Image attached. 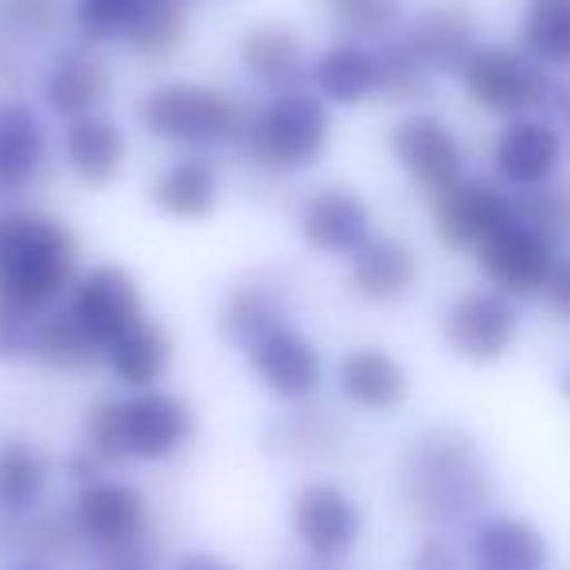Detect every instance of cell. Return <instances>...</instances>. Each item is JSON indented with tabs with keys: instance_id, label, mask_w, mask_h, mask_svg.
Masks as SVG:
<instances>
[{
	"instance_id": "cell-46",
	"label": "cell",
	"mask_w": 570,
	"mask_h": 570,
	"mask_svg": "<svg viewBox=\"0 0 570 570\" xmlns=\"http://www.w3.org/2000/svg\"><path fill=\"white\" fill-rule=\"evenodd\" d=\"M294 570H341V567H328V562H305V567H294Z\"/></svg>"
},
{
	"instance_id": "cell-14",
	"label": "cell",
	"mask_w": 570,
	"mask_h": 570,
	"mask_svg": "<svg viewBox=\"0 0 570 570\" xmlns=\"http://www.w3.org/2000/svg\"><path fill=\"white\" fill-rule=\"evenodd\" d=\"M372 227L375 215L367 199L344 184H325L297 207V230L325 258H352L372 238Z\"/></svg>"
},
{
	"instance_id": "cell-38",
	"label": "cell",
	"mask_w": 570,
	"mask_h": 570,
	"mask_svg": "<svg viewBox=\"0 0 570 570\" xmlns=\"http://www.w3.org/2000/svg\"><path fill=\"white\" fill-rule=\"evenodd\" d=\"M515 219L528 227L543 230V235H562L570 227V191L562 188H531L523 199H515Z\"/></svg>"
},
{
	"instance_id": "cell-2",
	"label": "cell",
	"mask_w": 570,
	"mask_h": 570,
	"mask_svg": "<svg viewBox=\"0 0 570 570\" xmlns=\"http://www.w3.org/2000/svg\"><path fill=\"white\" fill-rule=\"evenodd\" d=\"M403 497L422 523H461L492 500V473L473 438L453 426L419 434L403 453Z\"/></svg>"
},
{
	"instance_id": "cell-15",
	"label": "cell",
	"mask_w": 570,
	"mask_h": 570,
	"mask_svg": "<svg viewBox=\"0 0 570 570\" xmlns=\"http://www.w3.org/2000/svg\"><path fill=\"white\" fill-rule=\"evenodd\" d=\"M391 157L434 196L465 176V145L438 114H411L399 121L391 129Z\"/></svg>"
},
{
	"instance_id": "cell-26",
	"label": "cell",
	"mask_w": 570,
	"mask_h": 570,
	"mask_svg": "<svg viewBox=\"0 0 570 570\" xmlns=\"http://www.w3.org/2000/svg\"><path fill=\"white\" fill-rule=\"evenodd\" d=\"M551 547L535 523L520 515H489L473 531L476 570H547Z\"/></svg>"
},
{
	"instance_id": "cell-13",
	"label": "cell",
	"mask_w": 570,
	"mask_h": 570,
	"mask_svg": "<svg viewBox=\"0 0 570 570\" xmlns=\"http://www.w3.org/2000/svg\"><path fill=\"white\" fill-rule=\"evenodd\" d=\"M51 137L43 118L20 98H0V204H17L43 184Z\"/></svg>"
},
{
	"instance_id": "cell-8",
	"label": "cell",
	"mask_w": 570,
	"mask_h": 570,
	"mask_svg": "<svg viewBox=\"0 0 570 570\" xmlns=\"http://www.w3.org/2000/svg\"><path fill=\"white\" fill-rule=\"evenodd\" d=\"M71 512L82 539L90 547H98L102 559H114V554L149 539V500L129 481L98 476L90 484H79Z\"/></svg>"
},
{
	"instance_id": "cell-47",
	"label": "cell",
	"mask_w": 570,
	"mask_h": 570,
	"mask_svg": "<svg viewBox=\"0 0 570 570\" xmlns=\"http://www.w3.org/2000/svg\"><path fill=\"white\" fill-rule=\"evenodd\" d=\"M12 570H48V567H40V562H24V567H12Z\"/></svg>"
},
{
	"instance_id": "cell-39",
	"label": "cell",
	"mask_w": 570,
	"mask_h": 570,
	"mask_svg": "<svg viewBox=\"0 0 570 570\" xmlns=\"http://www.w3.org/2000/svg\"><path fill=\"white\" fill-rule=\"evenodd\" d=\"M285 438H289V450L321 458V453L341 450L344 430H336V422L328 419L325 411H302V414H294V419L285 422Z\"/></svg>"
},
{
	"instance_id": "cell-25",
	"label": "cell",
	"mask_w": 570,
	"mask_h": 570,
	"mask_svg": "<svg viewBox=\"0 0 570 570\" xmlns=\"http://www.w3.org/2000/svg\"><path fill=\"white\" fill-rule=\"evenodd\" d=\"M309 79L325 102L360 106L380 90V51L364 48L360 40H336L313 59Z\"/></svg>"
},
{
	"instance_id": "cell-12",
	"label": "cell",
	"mask_w": 570,
	"mask_h": 570,
	"mask_svg": "<svg viewBox=\"0 0 570 570\" xmlns=\"http://www.w3.org/2000/svg\"><path fill=\"white\" fill-rule=\"evenodd\" d=\"M515 223V199H508L497 184L461 176L453 188L434 196L438 238L453 250H481L497 230Z\"/></svg>"
},
{
	"instance_id": "cell-42",
	"label": "cell",
	"mask_w": 570,
	"mask_h": 570,
	"mask_svg": "<svg viewBox=\"0 0 570 570\" xmlns=\"http://www.w3.org/2000/svg\"><path fill=\"white\" fill-rule=\"evenodd\" d=\"M543 294H547V305H551L559 317L570 321V262H559V266H554Z\"/></svg>"
},
{
	"instance_id": "cell-10",
	"label": "cell",
	"mask_w": 570,
	"mask_h": 570,
	"mask_svg": "<svg viewBox=\"0 0 570 570\" xmlns=\"http://www.w3.org/2000/svg\"><path fill=\"white\" fill-rule=\"evenodd\" d=\"M476 258H481L484 277L508 297L543 294L554 266H559L554 238L528 227V223H520V219L508 223L504 230H497V235L476 250Z\"/></svg>"
},
{
	"instance_id": "cell-40",
	"label": "cell",
	"mask_w": 570,
	"mask_h": 570,
	"mask_svg": "<svg viewBox=\"0 0 570 570\" xmlns=\"http://www.w3.org/2000/svg\"><path fill=\"white\" fill-rule=\"evenodd\" d=\"M32 328L36 321L24 317V313L0 305V360H17L32 348Z\"/></svg>"
},
{
	"instance_id": "cell-5",
	"label": "cell",
	"mask_w": 570,
	"mask_h": 570,
	"mask_svg": "<svg viewBox=\"0 0 570 570\" xmlns=\"http://www.w3.org/2000/svg\"><path fill=\"white\" fill-rule=\"evenodd\" d=\"M328 137H333V118H328L325 98L294 90V95H274L266 106H258L238 145L254 168L289 176L317 165L328 149Z\"/></svg>"
},
{
	"instance_id": "cell-48",
	"label": "cell",
	"mask_w": 570,
	"mask_h": 570,
	"mask_svg": "<svg viewBox=\"0 0 570 570\" xmlns=\"http://www.w3.org/2000/svg\"><path fill=\"white\" fill-rule=\"evenodd\" d=\"M567 129H570V102H567Z\"/></svg>"
},
{
	"instance_id": "cell-44",
	"label": "cell",
	"mask_w": 570,
	"mask_h": 570,
	"mask_svg": "<svg viewBox=\"0 0 570 570\" xmlns=\"http://www.w3.org/2000/svg\"><path fill=\"white\" fill-rule=\"evenodd\" d=\"M102 465H106V461L82 445L79 453H71V458H67V476H71V481H79V484H90V481H98Z\"/></svg>"
},
{
	"instance_id": "cell-45",
	"label": "cell",
	"mask_w": 570,
	"mask_h": 570,
	"mask_svg": "<svg viewBox=\"0 0 570 570\" xmlns=\"http://www.w3.org/2000/svg\"><path fill=\"white\" fill-rule=\"evenodd\" d=\"M176 570H238V567L227 559H219V554L196 551V554H184V559L176 562Z\"/></svg>"
},
{
	"instance_id": "cell-27",
	"label": "cell",
	"mask_w": 570,
	"mask_h": 570,
	"mask_svg": "<svg viewBox=\"0 0 570 570\" xmlns=\"http://www.w3.org/2000/svg\"><path fill=\"white\" fill-rule=\"evenodd\" d=\"M149 199L168 219H207L219 204V173L204 157H180L149 184Z\"/></svg>"
},
{
	"instance_id": "cell-30",
	"label": "cell",
	"mask_w": 570,
	"mask_h": 570,
	"mask_svg": "<svg viewBox=\"0 0 570 570\" xmlns=\"http://www.w3.org/2000/svg\"><path fill=\"white\" fill-rule=\"evenodd\" d=\"M87 543L75 523V512H59V508H36L32 515H17L12 520V535H9V551L24 554L28 562H71L79 554V547Z\"/></svg>"
},
{
	"instance_id": "cell-35",
	"label": "cell",
	"mask_w": 570,
	"mask_h": 570,
	"mask_svg": "<svg viewBox=\"0 0 570 570\" xmlns=\"http://www.w3.org/2000/svg\"><path fill=\"white\" fill-rule=\"evenodd\" d=\"M0 28L17 43H48L67 28L63 0H0Z\"/></svg>"
},
{
	"instance_id": "cell-49",
	"label": "cell",
	"mask_w": 570,
	"mask_h": 570,
	"mask_svg": "<svg viewBox=\"0 0 570 570\" xmlns=\"http://www.w3.org/2000/svg\"><path fill=\"white\" fill-rule=\"evenodd\" d=\"M567 387H570V380H567Z\"/></svg>"
},
{
	"instance_id": "cell-1",
	"label": "cell",
	"mask_w": 570,
	"mask_h": 570,
	"mask_svg": "<svg viewBox=\"0 0 570 570\" xmlns=\"http://www.w3.org/2000/svg\"><path fill=\"white\" fill-rule=\"evenodd\" d=\"M71 227L32 207H0V305L40 321L75 285Z\"/></svg>"
},
{
	"instance_id": "cell-22",
	"label": "cell",
	"mask_w": 570,
	"mask_h": 570,
	"mask_svg": "<svg viewBox=\"0 0 570 570\" xmlns=\"http://www.w3.org/2000/svg\"><path fill=\"white\" fill-rule=\"evenodd\" d=\"M285 313H289V289L269 274H250L227 289L219 309V328L230 344L246 352L254 341L285 325Z\"/></svg>"
},
{
	"instance_id": "cell-28",
	"label": "cell",
	"mask_w": 570,
	"mask_h": 570,
	"mask_svg": "<svg viewBox=\"0 0 570 570\" xmlns=\"http://www.w3.org/2000/svg\"><path fill=\"white\" fill-rule=\"evenodd\" d=\"M110 375L121 387L149 391L165 380V372L173 367V341L157 321H137L129 333H121L110 348L102 352Z\"/></svg>"
},
{
	"instance_id": "cell-31",
	"label": "cell",
	"mask_w": 570,
	"mask_h": 570,
	"mask_svg": "<svg viewBox=\"0 0 570 570\" xmlns=\"http://www.w3.org/2000/svg\"><path fill=\"white\" fill-rule=\"evenodd\" d=\"M28 356L40 360L48 372H82V367H90L102 356V348L90 341V333L71 313L59 309V313H43V317L36 321Z\"/></svg>"
},
{
	"instance_id": "cell-29",
	"label": "cell",
	"mask_w": 570,
	"mask_h": 570,
	"mask_svg": "<svg viewBox=\"0 0 570 570\" xmlns=\"http://www.w3.org/2000/svg\"><path fill=\"white\" fill-rule=\"evenodd\" d=\"M51 484V461L28 438H4L0 442V512L32 515L43 504Z\"/></svg>"
},
{
	"instance_id": "cell-21",
	"label": "cell",
	"mask_w": 570,
	"mask_h": 570,
	"mask_svg": "<svg viewBox=\"0 0 570 570\" xmlns=\"http://www.w3.org/2000/svg\"><path fill=\"white\" fill-rule=\"evenodd\" d=\"M336 387L360 411L391 414L406 403L411 380H406V367L391 352L364 344V348H352L341 356V364H336Z\"/></svg>"
},
{
	"instance_id": "cell-34",
	"label": "cell",
	"mask_w": 570,
	"mask_h": 570,
	"mask_svg": "<svg viewBox=\"0 0 570 570\" xmlns=\"http://www.w3.org/2000/svg\"><path fill=\"white\" fill-rule=\"evenodd\" d=\"M145 0H71V24L87 48L126 40L141 17Z\"/></svg>"
},
{
	"instance_id": "cell-4",
	"label": "cell",
	"mask_w": 570,
	"mask_h": 570,
	"mask_svg": "<svg viewBox=\"0 0 570 570\" xmlns=\"http://www.w3.org/2000/svg\"><path fill=\"white\" fill-rule=\"evenodd\" d=\"M141 129L180 149H223L243 141L250 121L243 98L207 82H160L141 98Z\"/></svg>"
},
{
	"instance_id": "cell-20",
	"label": "cell",
	"mask_w": 570,
	"mask_h": 570,
	"mask_svg": "<svg viewBox=\"0 0 570 570\" xmlns=\"http://www.w3.org/2000/svg\"><path fill=\"white\" fill-rule=\"evenodd\" d=\"M238 63L243 75L258 90L274 95H294L309 79V59H305V43L294 28L285 24H254L238 40Z\"/></svg>"
},
{
	"instance_id": "cell-17",
	"label": "cell",
	"mask_w": 570,
	"mask_h": 570,
	"mask_svg": "<svg viewBox=\"0 0 570 570\" xmlns=\"http://www.w3.org/2000/svg\"><path fill=\"white\" fill-rule=\"evenodd\" d=\"M114 90V71L106 67L102 56H95V48L75 43V48H59L48 59L40 79L43 106L59 118L75 121L98 114V106L110 98Z\"/></svg>"
},
{
	"instance_id": "cell-24",
	"label": "cell",
	"mask_w": 570,
	"mask_h": 570,
	"mask_svg": "<svg viewBox=\"0 0 570 570\" xmlns=\"http://www.w3.org/2000/svg\"><path fill=\"white\" fill-rule=\"evenodd\" d=\"M419 282V258L399 238H367L352 254V289L372 305H395Z\"/></svg>"
},
{
	"instance_id": "cell-7",
	"label": "cell",
	"mask_w": 570,
	"mask_h": 570,
	"mask_svg": "<svg viewBox=\"0 0 570 570\" xmlns=\"http://www.w3.org/2000/svg\"><path fill=\"white\" fill-rule=\"evenodd\" d=\"M461 82L481 110L500 118H528L551 95V82L535 59L512 48H476L473 59L461 67Z\"/></svg>"
},
{
	"instance_id": "cell-11",
	"label": "cell",
	"mask_w": 570,
	"mask_h": 570,
	"mask_svg": "<svg viewBox=\"0 0 570 570\" xmlns=\"http://www.w3.org/2000/svg\"><path fill=\"white\" fill-rule=\"evenodd\" d=\"M442 333L458 356L473 360V364H492L515 344L520 313H515L512 297L500 289H469L445 309Z\"/></svg>"
},
{
	"instance_id": "cell-3",
	"label": "cell",
	"mask_w": 570,
	"mask_h": 570,
	"mask_svg": "<svg viewBox=\"0 0 570 570\" xmlns=\"http://www.w3.org/2000/svg\"><path fill=\"white\" fill-rule=\"evenodd\" d=\"M196 414L173 391H134L126 399H102L87 411L82 445L106 461H168L191 442Z\"/></svg>"
},
{
	"instance_id": "cell-43",
	"label": "cell",
	"mask_w": 570,
	"mask_h": 570,
	"mask_svg": "<svg viewBox=\"0 0 570 570\" xmlns=\"http://www.w3.org/2000/svg\"><path fill=\"white\" fill-rule=\"evenodd\" d=\"M24 75V59H20V43L0 28V87H12Z\"/></svg>"
},
{
	"instance_id": "cell-18",
	"label": "cell",
	"mask_w": 570,
	"mask_h": 570,
	"mask_svg": "<svg viewBox=\"0 0 570 570\" xmlns=\"http://www.w3.org/2000/svg\"><path fill=\"white\" fill-rule=\"evenodd\" d=\"M481 28H476V12L465 0H434L414 17V24L406 28L403 40L411 43V51L430 67L434 75L442 71H461L473 59V51Z\"/></svg>"
},
{
	"instance_id": "cell-36",
	"label": "cell",
	"mask_w": 570,
	"mask_h": 570,
	"mask_svg": "<svg viewBox=\"0 0 570 570\" xmlns=\"http://www.w3.org/2000/svg\"><path fill=\"white\" fill-rule=\"evenodd\" d=\"M430 67L411 51L406 40H391L380 51V95L391 102H414L430 90Z\"/></svg>"
},
{
	"instance_id": "cell-19",
	"label": "cell",
	"mask_w": 570,
	"mask_h": 570,
	"mask_svg": "<svg viewBox=\"0 0 570 570\" xmlns=\"http://www.w3.org/2000/svg\"><path fill=\"white\" fill-rule=\"evenodd\" d=\"M492 165H497L500 180L512 184V188H543L562 165L559 129L539 118H512L492 141Z\"/></svg>"
},
{
	"instance_id": "cell-16",
	"label": "cell",
	"mask_w": 570,
	"mask_h": 570,
	"mask_svg": "<svg viewBox=\"0 0 570 570\" xmlns=\"http://www.w3.org/2000/svg\"><path fill=\"white\" fill-rule=\"evenodd\" d=\"M250 372L269 395L285 403H305L321 387V348L294 325H277L250 348Z\"/></svg>"
},
{
	"instance_id": "cell-37",
	"label": "cell",
	"mask_w": 570,
	"mask_h": 570,
	"mask_svg": "<svg viewBox=\"0 0 570 570\" xmlns=\"http://www.w3.org/2000/svg\"><path fill=\"white\" fill-rule=\"evenodd\" d=\"M328 17L348 36H391L403 20V0H328Z\"/></svg>"
},
{
	"instance_id": "cell-9",
	"label": "cell",
	"mask_w": 570,
	"mask_h": 570,
	"mask_svg": "<svg viewBox=\"0 0 570 570\" xmlns=\"http://www.w3.org/2000/svg\"><path fill=\"white\" fill-rule=\"evenodd\" d=\"M67 313H71L90 333V341L106 352L121 333H129L137 321H145L141 285H137V277L129 274V269L106 262V266H95L82 277H75Z\"/></svg>"
},
{
	"instance_id": "cell-32",
	"label": "cell",
	"mask_w": 570,
	"mask_h": 570,
	"mask_svg": "<svg viewBox=\"0 0 570 570\" xmlns=\"http://www.w3.org/2000/svg\"><path fill=\"white\" fill-rule=\"evenodd\" d=\"M520 43L535 63L570 71V0H528Z\"/></svg>"
},
{
	"instance_id": "cell-41",
	"label": "cell",
	"mask_w": 570,
	"mask_h": 570,
	"mask_svg": "<svg viewBox=\"0 0 570 570\" xmlns=\"http://www.w3.org/2000/svg\"><path fill=\"white\" fill-rule=\"evenodd\" d=\"M411 570H461L458 551L445 539H422L411 559Z\"/></svg>"
},
{
	"instance_id": "cell-23",
	"label": "cell",
	"mask_w": 570,
	"mask_h": 570,
	"mask_svg": "<svg viewBox=\"0 0 570 570\" xmlns=\"http://www.w3.org/2000/svg\"><path fill=\"white\" fill-rule=\"evenodd\" d=\"M63 165L87 188H106L126 165V134L102 114L67 121L63 129Z\"/></svg>"
},
{
	"instance_id": "cell-6",
	"label": "cell",
	"mask_w": 570,
	"mask_h": 570,
	"mask_svg": "<svg viewBox=\"0 0 570 570\" xmlns=\"http://www.w3.org/2000/svg\"><path fill=\"white\" fill-rule=\"evenodd\" d=\"M289 528H294L297 547L309 554V562L336 567L356 551L360 535H364V512H360L356 497L336 481H305L294 492Z\"/></svg>"
},
{
	"instance_id": "cell-33",
	"label": "cell",
	"mask_w": 570,
	"mask_h": 570,
	"mask_svg": "<svg viewBox=\"0 0 570 570\" xmlns=\"http://www.w3.org/2000/svg\"><path fill=\"white\" fill-rule=\"evenodd\" d=\"M188 36V9L184 0H145L141 17L126 43L145 59H168Z\"/></svg>"
}]
</instances>
